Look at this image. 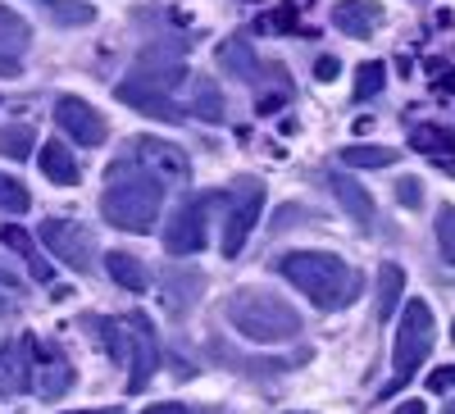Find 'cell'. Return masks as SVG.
<instances>
[{
  "label": "cell",
  "instance_id": "obj_1",
  "mask_svg": "<svg viewBox=\"0 0 455 414\" xmlns=\"http://www.w3.org/2000/svg\"><path fill=\"white\" fill-rule=\"evenodd\" d=\"M164 205V182L150 178L146 169L137 173V164L124 155L105 169V196H100V214L109 228H124V233H150L160 219Z\"/></svg>",
  "mask_w": 455,
  "mask_h": 414
},
{
  "label": "cell",
  "instance_id": "obj_2",
  "mask_svg": "<svg viewBox=\"0 0 455 414\" xmlns=\"http://www.w3.org/2000/svg\"><path fill=\"white\" fill-rule=\"evenodd\" d=\"M300 296H310L319 310H347L355 291H360V274L332 251H287L274 265Z\"/></svg>",
  "mask_w": 455,
  "mask_h": 414
},
{
  "label": "cell",
  "instance_id": "obj_3",
  "mask_svg": "<svg viewBox=\"0 0 455 414\" xmlns=\"http://www.w3.org/2000/svg\"><path fill=\"white\" fill-rule=\"evenodd\" d=\"M228 319H233V328L246 337V342H259V346L291 342V337L300 332V314L283 296L264 291V287H242L233 300H228Z\"/></svg>",
  "mask_w": 455,
  "mask_h": 414
},
{
  "label": "cell",
  "instance_id": "obj_4",
  "mask_svg": "<svg viewBox=\"0 0 455 414\" xmlns=\"http://www.w3.org/2000/svg\"><path fill=\"white\" fill-rule=\"evenodd\" d=\"M433 337H437V323H433V310L428 300H405L401 310V328H396V342H392V364H396V378L383 387V396H396L414 373L424 369L428 351H433Z\"/></svg>",
  "mask_w": 455,
  "mask_h": 414
},
{
  "label": "cell",
  "instance_id": "obj_5",
  "mask_svg": "<svg viewBox=\"0 0 455 414\" xmlns=\"http://www.w3.org/2000/svg\"><path fill=\"white\" fill-rule=\"evenodd\" d=\"M259 210H264V182L259 178H237L233 192H228V219H223V255L237 259L251 228L259 223Z\"/></svg>",
  "mask_w": 455,
  "mask_h": 414
},
{
  "label": "cell",
  "instance_id": "obj_6",
  "mask_svg": "<svg viewBox=\"0 0 455 414\" xmlns=\"http://www.w3.org/2000/svg\"><path fill=\"white\" fill-rule=\"evenodd\" d=\"M210 205H214V196H187V201L178 205V214L169 219V228H164L169 255H196V251L205 246V237H210V228H205Z\"/></svg>",
  "mask_w": 455,
  "mask_h": 414
},
{
  "label": "cell",
  "instance_id": "obj_7",
  "mask_svg": "<svg viewBox=\"0 0 455 414\" xmlns=\"http://www.w3.org/2000/svg\"><path fill=\"white\" fill-rule=\"evenodd\" d=\"M68 383H73L68 360H64L51 342H28V387H32L36 396L55 401V396L68 392Z\"/></svg>",
  "mask_w": 455,
  "mask_h": 414
},
{
  "label": "cell",
  "instance_id": "obj_8",
  "mask_svg": "<svg viewBox=\"0 0 455 414\" xmlns=\"http://www.w3.org/2000/svg\"><path fill=\"white\" fill-rule=\"evenodd\" d=\"M42 242L51 246L55 259H64V265L78 269V274H87V269L96 265V242H92L87 228H78V223L46 219V223H42Z\"/></svg>",
  "mask_w": 455,
  "mask_h": 414
},
{
  "label": "cell",
  "instance_id": "obj_9",
  "mask_svg": "<svg viewBox=\"0 0 455 414\" xmlns=\"http://www.w3.org/2000/svg\"><path fill=\"white\" fill-rule=\"evenodd\" d=\"M128 160L137 169H146L150 178H160V182H187V178H192L187 155H182L173 141H160V137H137L132 150H128Z\"/></svg>",
  "mask_w": 455,
  "mask_h": 414
},
{
  "label": "cell",
  "instance_id": "obj_10",
  "mask_svg": "<svg viewBox=\"0 0 455 414\" xmlns=\"http://www.w3.org/2000/svg\"><path fill=\"white\" fill-rule=\"evenodd\" d=\"M124 319H128V337H132V351H128V392H141L150 383V373L160 369L156 328L146 323V314H124Z\"/></svg>",
  "mask_w": 455,
  "mask_h": 414
},
{
  "label": "cell",
  "instance_id": "obj_11",
  "mask_svg": "<svg viewBox=\"0 0 455 414\" xmlns=\"http://www.w3.org/2000/svg\"><path fill=\"white\" fill-rule=\"evenodd\" d=\"M55 123L78 141V146H100L105 141V119L78 96H60L55 100Z\"/></svg>",
  "mask_w": 455,
  "mask_h": 414
},
{
  "label": "cell",
  "instance_id": "obj_12",
  "mask_svg": "<svg viewBox=\"0 0 455 414\" xmlns=\"http://www.w3.org/2000/svg\"><path fill=\"white\" fill-rule=\"evenodd\" d=\"M119 100L124 105H132L137 115H146V119H160V123H182L187 115H182V105L169 96V92H160V87H146V83H119Z\"/></svg>",
  "mask_w": 455,
  "mask_h": 414
},
{
  "label": "cell",
  "instance_id": "obj_13",
  "mask_svg": "<svg viewBox=\"0 0 455 414\" xmlns=\"http://www.w3.org/2000/svg\"><path fill=\"white\" fill-rule=\"evenodd\" d=\"M410 150H419V155L437 160L442 169H455V137L446 128H437V123H419V128H414L410 132Z\"/></svg>",
  "mask_w": 455,
  "mask_h": 414
},
{
  "label": "cell",
  "instance_id": "obj_14",
  "mask_svg": "<svg viewBox=\"0 0 455 414\" xmlns=\"http://www.w3.org/2000/svg\"><path fill=\"white\" fill-rule=\"evenodd\" d=\"M36 164H42V173L55 182V187H78V160H73V150L64 141H46L42 150H36Z\"/></svg>",
  "mask_w": 455,
  "mask_h": 414
},
{
  "label": "cell",
  "instance_id": "obj_15",
  "mask_svg": "<svg viewBox=\"0 0 455 414\" xmlns=\"http://www.w3.org/2000/svg\"><path fill=\"white\" fill-rule=\"evenodd\" d=\"M378 23H383V10L378 5H360V0H341V5H332V28L347 32V36H369Z\"/></svg>",
  "mask_w": 455,
  "mask_h": 414
},
{
  "label": "cell",
  "instance_id": "obj_16",
  "mask_svg": "<svg viewBox=\"0 0 455 414\" xmlns=\"http://www.w3.org/2000/svg\"><path fill=\"white\" fill-rule=\"evenodd\" d=\"M328 187H332V196L341 201V210H347L360 228H373V196L364 192L360 182H351V178H341V173H332L328 178Z\"/></svg>",
  "mask_w": 455,
  "mask_h": 414
},
{
  "label": "cell",
  "instance_id": "obj_17",
  "mask_svg": "<svg viewBox=\"0 0 455 414\" xmlns=\"http://www.w3.org/2000/svg\"><path fill=\"white\" fill-rule=\"evenodd\" d=\"M105 269H109V278L119 283L124 291H146V287H150L146 265H141L137 255H128V251H109V255H105Z\"/></svg>",
  "mask_w": 455,
  "mask_h": 414
},
{
  "label": "cell",
  "instance_id": "obj_18",
  "mask_svg": "<svg viewBox=\"0 0 455 414\" xmlns=\"http://www.w3.org/2000/svg\"><path fill=\"white\" fill-rule=\"evenodd\" d=\"M401 291H405V269L387 259V265L378 269V306H373V310H378V319H392V314H396Z\"/></svg>",
  "mask_w": 455,
  "mask_h": 414
},
{
  "label": "cell",
  "instance_id": "obj_19",
  "mask_svg": "<svg viewBox=\"0 0 455 414\" xmlns=\"http://www.w3.org/2000/svg\"><path fill=\"white\" fill-rule=\"evenodd\" d=\"M28 42H32L28 23H23L10 5H0V60H19V55L28 51Z\"/></svg>",
  "mask_w": 455,
  "mask_h": 414
},
{
  "label": "cell",
  "instance_id": "obj_20",
  "mask_svg": "<svg viewBox=\"0 0 455 414\" xmlns=\"http://www.w3.org/2000/svg\"><path fill=\"white\" fill-rule=\"evenodd\" d=\"M219 68H228L233 78H242V83H255V55H251V46L242 42V36H233V42H223L219 46Z\"/></svg>",
  "mask_w": 455,
  "mask_h": 414
},
{
  "label": "cell",
  "instance_id": "obj_21",
  "mask_svg": "<svg viewBox=\"0 0 455 414\" xmlns=\"http://www.w3.org/2000/svg\"><path fill=\"white\" fill-rule=\"evenodd\" d=\"M192 291H201V274L192 269V278H187V287H182V269H169V278H164V306H169V314H187L192 310Z\"/></svg>",
  "mask_w": 455,
  "mask_h": 414
},
{
  "label": "cell",
  "instance_id": "obj_22",
  "mask_svg": "<svg viewBox=\"0 0 455 414\" xmlns=\"http://www.w3.org/2000/svg\"><path fill=\"white\" fill-rule=\"evenodd\" d=\"M36 150V132L28 123H10V128H0V155L5 160H28Z\"/></svg>",
  "mask_w": 455,
  "mask_h": 414
},
{
  "label": "cell",
  "instance_id": "obj_23",
  "mask_svg": "<svg viewBox=\"0 0 455 414\" xmlns=\"http://www.w3.org/2000/svg\"><path fill=\"white\" fill-rule=\"evenodd\" d=\"M341 160L351 169H387V164H396V150L392 146H347Z\"/></svg>",
  "mask_w": 455,
  "mask_h": 414
},
{
  "label": "cell",
  "instance_id": "obj_24",
  "mask_svg": "<svg viewBox=\"0 0 455 414\" xmlns=\"http://www.w3.org/2000/svg\"><path fill=\"white\" fill-rule=\"evenodd\" d=\"M36 5H46L55 14V23H64V28H87L96 19V10L83 5V0H36Z\"/></svg>",
  "mask_w": 455,
  "mask_h": 414
},
{
  "label": "cell",
  "instance_id": "obj_25",
  "mask_svg": "<svg viewBox=\"0 0 455 414\" xmlns=\"http://www.w3.org/2000/svg\"><path fill=\"white\" fill-rule=\"evenodd\" d=\"M383 87H387V64L383 60H369V64L355 68V100H373Z\"/></svg>",
  "mask_w": 455,
  "mask_h": 414
},
{
  "label": "cell",
  "instance_id": "obj_26",
  "mask_svg": "<svg viewBox=\"0 0 455 414\" xmlns=\"http://www.w3.org/2000/svg\"><path fill=\"white\" fill-rule=\"evenodd\" d=\"M192 115H196V119H205V123H219V119H223V96H219V87H214L210 78H201V83H196Z\"/></svg>",
  "mask_w": 455,
  "mask_h": 414
},
{
  "label": "cell",
  "instance_id": "obj_27",
  "mask_svg": "<svg viewBox=\"0 0 455 414\" xmlns=\"http://www.w3.org/2000/svg\"><path fill=\"white\" fill-rule=\"evenodd\" d=\"M5 242H10L14 251H23V255H28V269H32V278H36V283H51V265H46V259H36V251H32L28 233H19V228H5Z\"/></svg>",
  "mask_w": 455,
  "mask_h": 414
},
{
  "label": "cell",
  "instance_id": "obj_28",
  "mask_svg": "<svg viewBox=\"0 0 455 414\" xmlns=\"http://www.w3.org/2000/svg\"><path fill=\"white\" fill-rule=\"evenodd\" d=\"M28 205H32L28 187H23L19 178H5V173H0V210H10V214H23Z\"/></svg>",
  "mask_w": 455,
  "mask_h": 414
},
{
  "label": "cell",
  "instance_id": "obj_29",
  "mask_svg": "<svg viewBox=\"0 0 455 414\" xmlns=\"http://www.w3.org/2000/svg\"><path fill=\"white\" fill-rule=\"evenodd\" d=\"M437 246H442L446 265H455V205H442L437 210Z\"/></svg>",
  "mask_w": 455,
  "mask_h": 414
},
{
  "label": "cell",
  "instance_id": "obj_30",
  "mask_svg": "<svg viewBox=\"0 0 455 414\" xmlns=\"http://www.w3.org/2000/svg\"><path fill=\"white\" fill-rule=\"evenodd\" d=\"M396 201H401L405 210H424V182H419V178H401V182H396Z\"/></svg>",
  "mask_w": 455,
  "mask_h": 414
},
{
  "label": "cell",
  "instance_id": "obj_31",
  "mask_svg": "<svg viewBox=\"0 0 455 414\" xmlns=\"http://www.w3.org/2000/svg\"><path fill=\"white\" fill-rule=\"evenodd\" d=\"M428 392H455V364H437L428 373Z\"/></svg>",
  "mask_w": 455,
  "mask_h": 414
},
{
  "label": "cell",
  "instance_id": "obj_32",
  "mask_svg": "<svg viewBox=\"0 0 455 414\" xmlns=\"http://www.w3.org/2000/svg\"><path fill=\"white\" fill-rule=\"evenodd\" d=\"M337 73H341V60H337V55H319V64H315V78H319V83H332Z\"/></svg>",
  "mask_w": 455,
  "mask_h": 414
},
{
  "label": "cell",
  "instance_id": "obj_33",
  "mask_svg": "<svg viewBox=\"0 0 455 414\" xmlns=\"http://www.w3.org/2000/svg\"><path fill=\"white\" fill-rule=\"evenodd\" d=\"M146 414H192L187 405H173V401H164V405H146Z\"/></svg>",
  "mask_w": 455,
  "mask_h": 414
},
{
  "label": "cell",
  "instance_id": "obj_34",
  "mask_svg": "<svg viewBox=\"0 0 455 414\" xmlns=\"http://www.w3.org/2000/svg\"><path fill=\"white\" fill-rule=\"evenodd\" d=\"M0 287H10V291L19 287V274H14V269L5 265V259H0Z\"/></svg>",
  "mask_w": 455,
  "mask_h": 414
},
{
  "label": "cell",
  "instance_id": "obj_35",
  "mask_svg": "<svg viewBox=\"0 0 455 414\" xmlns=\"http://www.w3.org/2000/svg\"><path fill=\"white\" fill-rule=\"evenodd\" d=\"M269 28H296V10H283V14H274V19H269Z\"/></svg>",
  "mask_w": 455,
  "mask_h": 414
},
{
  "label": "cell",
  "instance_id": "obj_36",
  "mask_svg": "<svg viewBox=\"0 0 455 414\" xmlns=\"http://www.w3.org/2000/svg\"><path fill=\"white\" fill-rule=\"evenodd\" d=\"M392 414H424V405H419V401H401Z\"/></svg>",
  "mask_w": 455,
  "mask_h": 414
},
{
  "label": "cell",
  "instance_id": "obj_37",
  "mask_svg": "<svg viewBox=\"0 0 455 414\" xmlns=\"http://www.w3.org/2000/svg\"><path fill=\"white\" fill-rule=\"evenodd\" d=\"M60 414H119L114 405H100V410H60Z\"/></svg>",
  "mask_w": 455,
  "mask_h": 414
},
{
  "label": "cell",
  "instance_id": "obj_38",
  "mask_svg": "<svg viewBox=\"0 0 455 414\" xmlns=\"http://www.w3.org/2000/svg\"><path fill=\"white\" fill-rule=\"evenodd\" d=\"M278 105H283V96H269V100H259V115H274Z\"/></svg>",
  "mask_w": 455,
  "mask_h": 414
},
{
  "label": "cell",
  "instance_id": "obj_39",
  "mask_svg": "<svg viewBox=\"0 0 455 414\" xmlns=\"http://www.w3.org/2000/svg\"><path fill=\"white\" fill-rule=\"evenodd\" d=\"M442 92H455V73H446V78H442Z\"/></svg>",
  "mask_w": 455,
  "mask_h": 414
},
{
  "label": "cell",
  "instance_id": "obj_40",
  "mask_svg": "<svg viewBox=\"0 0 455 414\" xmlns=\"http://www.w3.org/2000/svg\"><path fill=\"white\" fill-rule=\"evenodd\" d=\"M446 414H455V405H446Z\"/></svg>",
  "mask_w": 455,
  "mask_h": 414
},
{
  "label": "cell",
  "instance_id": "obj_41",
  "mask_svg": "<svg viewBox=\"0 0 455 414\" xmlns=\"http://www.w3.org/2000/svg\"><path fill=\"white\" fill-rule=\"evenodd\" d=\"M451 342H455V328H451Z\"/></svg>",
  "mask_w": 455,
  "mask_h": 414
},
{
  "label": "cell",
  "instance_id": "obj_42",
  "mask_svg": "<svg viewBox=\"0 0 455 414\" xmlns=\"http://www.w3.org/2000/svg\"><path fill=\"white\" fill-rule=\"evenodd\" d=\"M0 306H5V300H0Z\"/></svg>",
  "mask_w": 455,
  "mask_h": 414
}]
</instances>
